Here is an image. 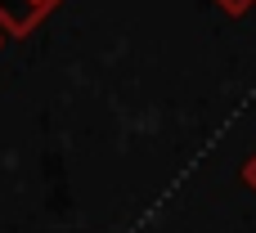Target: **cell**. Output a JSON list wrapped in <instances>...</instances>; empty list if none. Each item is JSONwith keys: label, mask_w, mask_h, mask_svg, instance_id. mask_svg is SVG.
Returning a JSON list of instances; mask_svg holds the SVG:
<instances>
[{"label": "cell", "mask_w": 256, "mask_h": 233, "mask_svg": "<svg viewBox=\"0 0 256 233\" xmlns=\"http://www.w3.org/2000/svg\"><path fill=\"white\" fill-rule=\"evenodd\" d=\"M220 4H230V9H248L252 0H220Z\"/></svg>", "instance_id": "2"}, {"label": "cell", "mask_w": 256, "mask_h": 233, "mask_svg": "<svg viewBox=\"0 0 256 233\" xmlns=\"http://www.w3.org/2000/svg\"><path fill=\"white\" fill-rule=\"evenodd\" d=\"M54 0H0V18L14 27V31H22V27H32L45 9H50Z\"/></svg>", "instance_id": "1"}]
</instances>
